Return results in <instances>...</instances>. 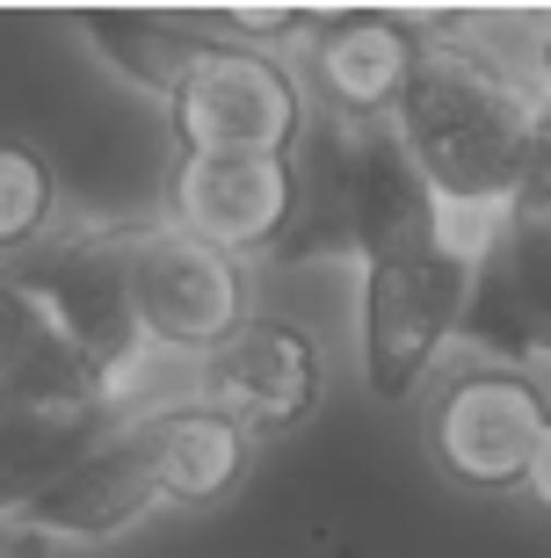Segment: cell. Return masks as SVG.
Returning a JSON list of instances; mask_svg holds the SVG:
<instances>
[{
    "mask_svg": "<svg viewBox=\"0 0 551 558\" xmlns=\"http://www.w3.org/2000/svg\"><path fill=\"white\" fill-rule=\"evenodd\" d=\"M44 341V312L37 298L15 283V269H0V385H8V371H15L22 355Z\"/></svg>",
    "mask_w": 551,
    "mask_h": 558,
    "instance_id": "cell-16",
    "label": "cell"
},
{
    "mask_svg": "<svg viewBox=\"0 0 551 558\" xmlns=\"http://www.w3.org/2000/svg\"><path fill=\"white\" fill-rule=\"evenodd\" d=\"M139 435H145V464H153V494L175 515H211L254 478V442L240 435V421L218 414L204 392L182 399H153L139 407Z\"/></svg>",
    "mask_w": 551,
    "mask_h": 558,
    "instance_id": "cell-11",
    "label": "cell"
},
{
    "mask_svg": "<svg viewBox=\"0 0 551 558\" xmlns=\"http://www.w3.org/2000/svg\"><path fill=\"white\" fill-rule=\"evenodd\" d=\"M65 226V182L37 138L0 131V269H22Z\"/></svg>",
    "mask_w": 551,
    "mask_h": 558,
    "instance_id": "cell-12",
    "label": "cell"
},
{
    "mask_svg": "<svg viewBox=\"0 0 551 558\" xmlns=\"http://www.w3.org/2000/svg\"><path fill=\"white\" fill-rule=\"evenodd\" d=\"M160 102L175 160H290L312 131V95L298 65L254 44H225L218 29L189 51Z\"/></svg>",
    "mask_w": 551,
    "mask_h": 558,
    "instance_id": "cell-4",
    "label": "cell"
},
{
    "mask_svg": "<svg viewBox=\"0 0 551 558\" xmlns=\"http://www.w3.org/2000/svg\"><path fill=\"white\" fill-rule=\"evenodd\" d=\"M298 218V160H167L160 226L225 254V262H276Z\"/></svg>",
    "mask_w": 551,
    "mask_h": 558,
    "instance_id": "cell-8",
    "label": "cell"
},
{
    "mask_svg": "<svg viewBox=\"0 0 551 558\" xmlns=\"http://www.w3.org/2000/svg\"><path fill=\"white\" fill-rule=\"evenodd\" d=\"M471 269L435 247L385 254L363 262L356 290V355H363V385L378 407H407L429 392L435 363L457 349V319H465Z\"/></svg>",
    "mask_w": 551,
    "mask_h": 558,
    "instance_id": "cell-5",
    "label": "cell"
},
{
    "mask_svg": "<svg viewBox=\"0 0 551 558\" xmlns=\"http://www.w3.org/2000/svg\"><path fill=\"white\" fill-rule=\"evenodd\" d=\"M153 508H160V494H153L145 435H139V414H131V421L95 435V442L59 472V486L37 494L8 530L44 537V544H103V537H123L131 522H145Z\"/></svg>",
    "mask_w": 551,
    "mask_h": 558,
    "instance_id": "cell-9",
    "label": "cell"
},
{
    "mask_svg": "<svg viewBox=\"0 0 551 558\" xmlns=\"http://www.w3.org/2000/svg\"><path fill=\"white\" fill-rule=\"evenodd\" d=\"M421 450L465 494H544L551 478V407L530 371L487 355H443L421 407Z\"/></svg>",
    "mask_w": 551,
    "mask_h": 558,
    "instance_id": "cell-3",
    "label": "cell"
},
{
    "mask_svg": "<svg viewBox=\"0 0 551 558\" xmlns=\"http://www.w3.org/2000/svg\"><path fill=\"white\" fill-rule=\"evenodd\" d=\"M298 160V218L276 262H385L429 247V189L407 167L385 124H320L306 131Z\"/></svg>",
    "mask_w": 551,
    "mask_h": 558,
    "instance_id": "cell-2",
    "label": "cell"
},
{
    "mask_svg": "<svg viewBox=\"0 0 551 558\" xmlns=\"http://www.w3.org/2000/svg\"><path fill=\"white\" fill-rule=\"evenodd\" d=\"M211 22H225V44H254V51H276L284 59L290 44H306L312 37V8H225V15H211Z\"/></svg>",
    "mask_w": 551,
    "mask_h": 558,
    "instance_id": "cell-15",
    "label": "cell"
},
{
    "mask_svg": "<svg viewBox=\"0 0 551 558\" xmlns=\"http://www.w3.org/2000/svg\"><path fill=\"white\" fill-rule=\"evenodd\" d=\"M95 435H65V428H37L0 407V522H15L37 494L59 486V472L87 450Z\"/></svg>",
    "mask_w": 551,
    "mask_h": 558,
    "instance_id": "cell-14",
    "label": "cell"
},
{
    "mask_svg": "<svg viewBox=\"0 0 551 558\" xmlns=\"http://www.w3.org/2000/svg\"><path fill=\"white\" fill-rule=\"evenodd\" d=\"M196 392L218 414L240 421V435L262 450V442H284L290 428H306L320 414V399H327V349L298 319H284V312H247L240 327L204 355V385Z\"/></svg>",
    "mask_w": 551,
    "mask_h": 558,
    "instance_id": "cell-7",
    "label": "cell"
},
{
    "mask_svg": "<svg viewBox=\"0 0 551 558\" xmlns=\"http://www.w3.org/2000/svg\"><path fill=\"white\" fill-rule=\"evenodd\" d=\"M123 305H131L139 341L160 363H204L254 312V276L182 240L160 218H131L123 226Z\"/></svg>",
    "mask_w": 551,
    "mask_h": 558,
    "instance_id": "cell-6",
    "label": "cell"
},
{
    "mask_svg": "<svg viewBox=\"0 0 551 558\" xmlns=\"http://www.w3.org/2000/svg\"><path fill=\"white\" fill-rule=\"evenodd\" d=\"M81 29L123 81L145 87V95H167L175 73L189 65V51L211 37V29H189V22H175V15H87Z\"/></svg>",
    "mask_w": 551,
    "mask_h": 558,
    "instance_id": "cell-13",
    "label": "cell"
},
{
    "mask_svg": "<svg viewBox=\"0 0 551 558\" xmlns=\"http://www.w3.org/2000/svg\"><path fill=\"white\" fill-rule=\"evenodd\" d=\"M392 138L435 204L508 210L537 226L544 210V87L465 29H421V59L392 109Z\"/></svg>",
    "mask_w": 551,
    "mask_h": 558,
    "instance_id": "cell-1",
    "label": "cell"
},
{
    "mask_svg": "<svg viewBox=\"0 0 551 558\" xmlns=\"http://www.w3.org/2000/svg\"><path fill=\"white\" fill-rule=\"evenodd\" d=\"M421 59V29L407 15H320L306 37V95L334 124H392Z\"/></svg>",
    "mask_w": 551,
    "mask_h": 558,
    "instance_id": "cell-10",
    "label": "cell"
}]
</instances>
